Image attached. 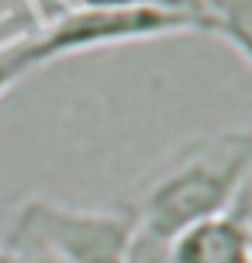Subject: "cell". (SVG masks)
<instances>
[{
  "label": "cell",
  "instance_id": "52a82bcc",
  "mask_svg": "<svg viewBox=\"0 0 252 263\" xmlns=\"http://www.w3.org/2000/svg\"><path fill=\"white\" fill-rule=\"evenodd\" d=\"M21 263H66L59 260V256H52V253H41V250H31V253H14Z\"/></svg>",
  "mask_w": 252,
  "mask_h": 263
},
{
  "label": "cell",
  "instance_id": "6da1fadb",
  "mask_svg": "<svg viewBox=\"0 0 252 263\" xmlns=\"http://www.w3.org/2000/svg\"><path fill=\"white\" fill-rule=\"evenodd\" d=\"M252 132L221 128L197 135L149 180L145 194L132 204L135 218L152 236L173 239L194 222L228 211L249 191Z\"/></svg>",
  "mask_w": 252,
  "mask_h": 263
},
{
  "label": "cell",
  "instance_id": "8992f818",
  "mask_svg": "<svg viewBox=\"0 0 252 263\" xmlns=\"http://www.w3.org/2000/svg\"><path fill=\"white\" fill-rule=\"evenodd\" d=\"M80 4H100V7H156V11L183 14L194 25H204V0H80Z\"/></svg>",
  "mask_w": 252,
  "mask_h": 263
},
{
  "label": "cell",
  "instance_id": "277c9868",
  "mask_svg": "<svg viewBox=\"0 0 252 263\" xmlns=\"http://www.w3.org/2000/svg\"><path fill=\"white\" fill-rule=\"evenodd\" d=\"M170 263H252V215L245 194L228 211L183 229L170 242Z\"/></svg>",
  "mask_w": 252,
  "mask_h": 263
},
{
  "label": "cell",
  "instance_id": "ba28073f",
  "mask_svg": "<svg viewBox=\"0 0 252 263\" xmlns=\"http://www.w3.org/2000/svg\"><path fill=\"white\" fill-rule=\"evenodd\" d=\"M0 263H21V260H17L11 250H4V246H0Z\"/></svg>",
  "mask_w": 252,
  "mask_h": 263
},
{
  "label": "cell",
  "instance_id": "5b68a950",
  "mask_svg": "<svg viewBox=\"0 0 252 263\" xmlns=\"http://www.w3.org/2000/svg\"><path fill=\"white\" fill-rule=\"evenodd\" d=\"M41 52L38 45H35V35H28V39H14L7 45H0V97L11 90L14 83L28 73H35L41 69Z\"/></svg>",
  "mask_w": 252,
  "mask_h": 263
},
{
  "label": "cell",
  "instance_id": "7a4b0ae2",
  "mask_svg": "<svg viewBox=\"0 0 252 263\" xmlns=\"http://www.w3.org/2000/svg\"><path fill=\"white\" fill-rule=\"evenodd\" d=\"M135 225L132 208H73L52 197H28L7 222L4 250H41L66 263H124Z\"/></svg>",
  "mask_w": 252,
  "mask_h": 263
},
{
  "label": "cell",
  "instance_id": "3957f363",
  "mask_svg": "<svg viewBox=\"0 0 252 263\" xmlns=\"http://www.w3.org/2000/svg\"><path fill=\"white\" fill-rule=\"evenodd\" d=\"M180 31H197V25L183 14L156 11V7L80 4L62 17H55L52 25H45L41 31H35V45L41 52V63L49 66L55 59H66L76 52H93V49L142 39H162V35H180Z\"/></svg>",
  "mask_w": 252,
  "mask_h": 263
}]
</instances>
